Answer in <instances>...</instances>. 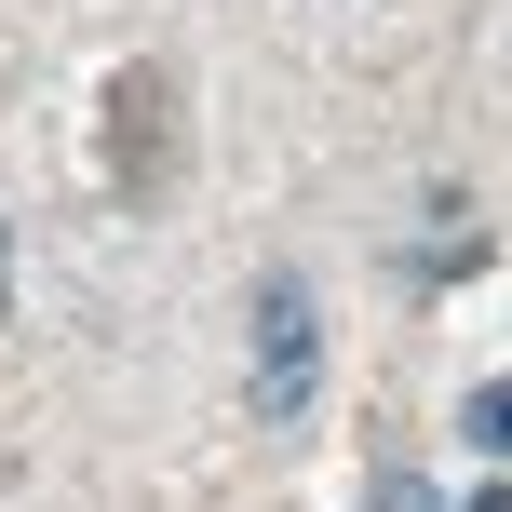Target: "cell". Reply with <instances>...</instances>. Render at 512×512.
<instances>
[{
	"mask_svg": "<svg viewBox=\"0 0 512 512\" xmlns=\"http://www.w3.org/2000/svg\"><path fill=\"white\" fill-rule=\"evenodd\" d=\"M0 310H14V243H0Z\"/></svg>",
	"mask_w": 512,
	"mask_h": 512,
	"instance_id": "277c9868",
	"label": "cell"
},
{
	"mask_svg": "<svg viewBox=\"0 0 512 512\" xmlns=\"http://www.w3.org/2000/svg\"><path fill=\"white\" fill-rule=\"evenodd\" d=\"M459 432L486 445V459H512V378H486V391H472V405H459Z\"/></svg>",
	"mask_w": 512,
	"mask_h": 512,
	"instance_id": "7a4b0ae2",
	"label": "cell"
},
{
	"mask_svg": "<svg viewBox=\"0 0 512 512\" xmlns=\"http://www.w3.org/2000/svg\"><path fill=\"white\" fill-rule=\"evenodd\" d=\"M378 512H432V486L418 472H378Z\"/></svg>",
	"mask_w": 512,
	"mask_h": 512,
	"instance_id": "3957f363",
	"label": "cell"
},
{
	"mask_svg": "<svg viewBox=\"0 0 512 512\" xmlns=\"http://www.w3.org/2000/svg\"><path fill=\"white\" fill-rule=\"evenodd\" d=\"M472 512H512V486H486V499H472Z\"/></svg>",
	"mask_w": 512,
	"mask_h": 512,
	"instance_id": "5b68a950",
	"label": "cell"
},
{
	"mask_svg": "<svg viewBox=\"0 0 512 512\" xmlns=\"http://www.w3.org/2000/svg\"><path fill=\"white\" fill-rule=\"evenodd\" d=\"M243 405H256V432H297L324 405V310H310L297 270L256 283V378H243Z\"/></svg>",
	"mask_w": 512,
	"mask_h": 512,
	"instance_id": "6da1fadb",
	"label": "cell"
}]
</instances>
